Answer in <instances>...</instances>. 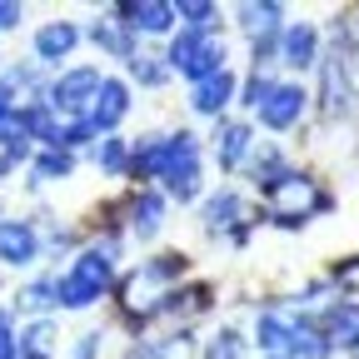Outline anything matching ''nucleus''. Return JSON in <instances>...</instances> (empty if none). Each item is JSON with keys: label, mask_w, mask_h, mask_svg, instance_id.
<instances>
[{"label": "nucleus", "mask_w": 359, "mask_h": 359, "mask_svg": "<svg viewBox=\"0 0 359 359\" xmlns=\"http://www.w3.org/2000/svg\"><path fill=\"white\" fill-rule=\"evenodd\" d=\"M100 65H70V70H60L50 85H45V105H50L60 120H85L90 115V105H95V95H100Z\"/></svg>", "instance_id": "f257e3e1"}, {"label": "nucleus", "mask_w": 359, "mask_h": 359, "mask_svg": "<svg viewBox=\"0 0 359 359\" xmlns=\"http://www.w3.org/2000/svg\"><path fill=\"white\" fill-rule=\"evenodd\" d=\"M304 110H309V90H304L299 80H280L275 95H269L255 115H259L264 130H294V125L304 120Z\"/></svg>", "instance_id": "f03ea898"}, {"label": "nucleus", "mask_w": 359, "mask_h": 359, "mask_svg": "<svg viewBox=\"0 0 359 359\" xmlns=\"http://www.w3.org/2000/svg\"><path fill=\"white\" fill-rule=\"evenodd\" d=\"M255 150V130L245 120H230V115H219L215 120V135H210V155L219 170H240Z\"/></svg>", "instance_id": "7ed1b4c3"}, {"label": "nucleus", "mask_w": 359, "mask_h": 359, "mask_svg": "<svg viewBox=\"0 0 359 359\" xmlns=\"http://www.w3.org/2000/svg\"><path fill=\"white\" fill-rule=\"evenodd\" d=\"M40 255H45V240L35 235L30 219H0V264L30 269Z\"/></svg>", "instance_id": "20e7f679"}, {"label": "nucleus", "mask_w": 359, "mask_h": 359, "mask_svg": "<svg viewBox=\"0 0 359 359\" xmlns=\"http://www.w3.org/2000/svg\"><path fill=\"white\" fill-rule=\"evenodd\" d=\"M320 110H325V120H339L354 110V85H349V70L339 65V55H320Z\"/></svg>", "instance_id": "39448f33"}, {"label": "nucleus", "mask_w": 359, "mask_h": 359, "mask_svg": "<svg viewBox=\"0 0 359 359\" xmlns=\"http://www.w3.org/2000/svg\"><path fill=\"white\" fill-rule=\"evenodd\" d=\"M130 115V85L125 80H115V75H105L100 80V95H95V105H90V130L95 135H115V125Z\"/></svg>", "instance_id": "423d86ee"}, {"label": "nucleus", "mask_w": 359, "mask_h": 359, "mask_svg": "<svg viewBox=\"0 0 359 359\" xmlns=\"http://www.w3.org/2000/svg\"><path fill=\"white\" fill-rule=\"evenodd\" d=\"M280 65H285V70L320 65V30H314L309 20H290V25L280 30Z\"/></svg>", "instance_id": "0eeeda50"}, {"label": "nucleus", "mask_w": 359, "mask_h": 359, "mask_svg": "<svg viewBox=\"0 0 359 359\" xmlns=\"http://www.w3.org/2000/svg\"><path fill=\"white\" fill-rule=\"evenodd\" d=\"M110 15L125 30H140V35H170L175 30V6H165V0H130V6H115Z\"/></svg>", "instance_id": "6e6552de"}, {"label": "nucleus", "mask_w": 359, "mask_h": 359, "mask_svg": "<svg viewBox=\"0 0 359 359\" xmlns=\"http://www.w3.org/2000/svg\"><path fill=\"white\" fill-rule=\"evenodd\" d=\"M235 90H240V80H235V70H230V65H224L219 75H210V80L190 85V110H195V115H210V120H219L224 110H230Z\"/></svg>", "instance_id": "1a4fd4ad"}, {"label": "nucleus", "mask_w": 359, "mask_h": 359, "mask_svg": "<svg viewBox=\"0 0 359 359\" xmlns=\"http://www.w3.org/2000/svg\"><path fill=\"white\" fill-rule=\"evenodd\" d=\"M314 325L325 330L330 349H359V304L354 299H334L330 309L314 314Z\"/></svg>", "instance_id": "9d476101"}, {"label": "nucleus", "mask_w": 359, "mask_h": 359, "mask_svg": "<svg viewBox=\"0 0 359 359\" xmlns=\"http://www.w3.org/2000/svg\"><path fill=\"white\" fill-rule=\"evenodd\" d=\"M255 349H259V359H294V330H290V314L264 309L259 320H255Z\"/></svg>", "instance_id": "9b49d317"}, {"label": "nucleus", "mask_w": 359, "mask_h": 359, "mask_svg": "<svg viewBox=\"0 0 359 359\" xmlns=\"http://www.w3.org/2000/svg\"><path fill=\"white\" fill-rule=\"evenodd\" d=\"M75 45H80V25L75 20H45L35 30V60L40 65H60V60H70Z\"/></svg>", "instance_id": "f8f14e48"}, {"label": "nucleus", "mask_w": 359, "mask_h": 359, "mask_svg": "<svg viewBox=\"0 0 359 359\" xmlns=\"http://www.w3.org/2000/svg\"><path fill=\"white\" fill-rule=\"evenodd\" d=\"M200 219H205V235H230V230H240L245 224V200H240V190H215L210 200H205V210H200Z\"/></svg>", "instance_id": "ddd939ff"}, {"label": "nucleus", "mask_w": 359, "mask_h": 359, "mask_svg": "<svg viewBox=\"0 0 359 359\" xmlns=\"http://www.w3.org/2000/svg\"><path fill=\"white\" fill-rule=\"evenodd\" d=\"M165 210H170V200L160 190H135V200H130V235L135 240H155L160 224H165Z\"/></svg>", "instance_id": "4468645a"}, {"label": "nucleus", "mask_w": 359, "mask_h": 359, "mask_svg": "<svg viewBox=\"0 0 359 359\" xmlns=\"http://www.w3.org/2000/svg\"><path fill=\"white\" fill-rule=\"evenodd\" d=\"M240 15V30L250 35V40H275L280 30H285V6H275V0H264V6H240L235 11Z\"/></svg>", "instance_id": "2eb2a0df"}, {"label": "nucleus", "mask_w": 359, "mask_h": 359, "mask_svg": "<svg viewBox=\"0 0 359 359\" xmlns=\"http://www.w3.org/2000/svg\"><path fill=\"white\" fill-rule=\"evenodd\" d=\"M90 40H95L105 55L125 60V65H130L135 55H140V45H135V30H125L120 20H95V25H90Z\"/></svg>", "instance_id": "dca6fc26"}, {"label": "nucleus", "mask_w": 359, "mask_h": 359, "mask_svg": "<svg viewBox=\"0 0 359 359\" xmlns=\"http://www.w3.org/2000/svg\"><path fill=\"white\" fill-rule=\"evenodd\" d=\"M55 339H60L55 320H30V325L15 334V344H20V359H55Z\"/></svg>", "instance_id": "f3484780"}, {"label": "nucleus", "mask_w": 359, "mask_h": 359, "mask_svg": "<svg viewBox=\"0 0 359 359\" xmlns=\"http://www.w3.org/2000/svg\"><path fill=\"white\" fill-rule=\"evenodd\" d=\"M290 330H294V359H330L334 354L330 339H325V330L314 325V314H294Z\"/></svg>", "instance_id": "a211bd4d"}, {"label": "nucleus", "mask_w": 359, "mask_h": 359, "mask_svg": "<svg viewBox=\"0 0 359 359\" xmlns=\"http://www.w3.org/2000/svg\"><path fill=\"white\" fill-rule=\"evenodd\" d=\"M224 60H230L224 40H219V35H205V40H200V50H195V65L185 70V80H190V85H200V80L219 75V70H224Z\"/></svg>", "instance_id": "6ab92c4d"}, {"label": "nucleus", "mask_w": 359, "mask_h": 359, "mask_svg": "<svg viewBox=\"0 0 359 359\" xmlns=\"http://www.w3.org/2000/svg\"><path fill=\"white\" fill-rule=\"evenodd\" d=\"M160 185H165V190H160L165 200H180V205H190V200L200 195V160H185V165H175V170L160 180Z\"/></svg>", "instance_id": "aec40b11"}, {"label": "nucleus", "mask_w": 359, "mask_h": 359, "mask_svg": "<svg viewBox=\"0 0 359 359\" xmlns=\"http://www.w3.org/2000/svg\"><path fill=\"white\" fill-rule=\"evenodd\" d=\"M90 160L100 165V175H130V140H120V135H105V140L90 145Z\"/></svg>", "instance_id": "412c9836"}, {"label": "nucleus", "mask_w": 359, "mask_h": 359, "mask_svg": "<svg viewBox=\"0 0 359 359\" xmlns=\"http://www.w3.org/2000/svg\"><path fill=\"white\" fill-rule=\"evenodd\" d=\"M70 175H75V155H65V150H40L30 160V180H35V185H55V180H70Z\"/></svg>", "instance_id": "4be33fe9"}, {"label": "nucleus", "mask_w": 359, "mask_h": 359, "mask_svg": "<svg viewBox=\"0 0 359 359\" xmlns=\"http://www.w3.org/2000/svg\"><path fill=\"white\" fill-rule=\"evenodd\" d=\"M185 269H190V259L170 250V255H155V259H145V264H140V275H145L155 290H170L175 280H185Z\"/></svg>", "instance_id": "5701e85b"}, {"label": "nucleus", "mask_w": 359, "mask_h": 359, "mask_svg": "<svg viewBox=\"0 0 359 359\" xmlns=\"http://www.w3.org/2000/svg\"><path fill=\"white\" fill-rule=\"evenodd\" d=\"M100 299H105V294L90 290L85 280H75L70 269H65V275H55V304H60V309H90V304H100Z\"/></svg>", "instance_id": "b1692460"}, {"label": "nucleus", "mask_w": 359, "mask_h": 359, "mask_svg": "<svg viewBox=\"0 0 359 359\" xmlns=\"http://www.w3.org/2000/svg\"><path fill=\"white\" fill-rule=\"evenodd\" d=\"M175 20H185V30H195V35H215L219 6H210V0H180V6H175Z\"/></svg>", "instance_id": "393cba45"}, {"label": "nucleus", "mask_w": 359, "mask_h": 359, "mask_svg": "<svg viewBox=\"0 0 359 359\" xmlns=\"http://www.w3.org/2000/svg\"><path fill=\"white\" fill-rule=\"evenodd\" d=\"M15 309L35 314V320H45V309H55V280H30L20 294H15Z\"/></svg>", "instance_id": "a878e982"}, {"label": "nucleus", "mask_w": 359, "mask_h": 359, "mask_svg": "<svg viewBox=\"0 0 359 359\" xmlns=\"http://www.w3.org/2000/svg\"><path fill=\"white\" fill-rule=\"evenodd\" d=\"M275 85H280V80L269 75V70H250V75H245V85L235 90V100H240L245 110H259L269 95H275Z\"/></svg>", "instance_id": "bb28decb"}, {"label": "nucleus", "mask_w": 359, "mask_h": 359, "mask_svg": "<svg viewBox=\"0 0 359 359\" xmlns=\"http://www.w3.org/2000/svg\"><path fill=\"white\" fill-rule=\"evenodd\" d=\"M130 80H140L145 90H160V85L170 80V65H165L160 55H135V60H130Z\"/></svg>", "instance_id": "cd10ccee"}, {"label": "nucleus", "mask_w": 359, "mask_h": 359, "mask_svg": "<svg viewBox=\"0 0 359 359\" xmlns=\"http://www.w3.org/2000/svg\"><path fill=\"white\" fill-rule=\"evenodd\" d=\"M240 354H245V339L235 330H215L200 349V359H240Z\"/></svg>", "instance_id": "c85d7f7f"}, {"label": "nucleus", "mask_w": 359, "mask_h": 359, "mask_svg": "<svg viewBox=\"0 0 359 359\" xmlns=\"http://www.w3.org/2000/svg\"><path fill=\"white\" fill-rule=\"evenodd\" d=\"M100 344H105V334H100V330H85V334L75 339V354H70V359H95V354H100Z\"/></svg>", "instance_id": "c756f323"}, {"label": "nucleus", "mask_w": 359, "mask_h": 359, "mask_svg": "<svg viewBox=\"0 0 359 359\" xmlns=\"http://www.w3.org/2000/svg\"><path fill=\"white\" fill-rule=\"evenodd\" d=\"M0 359H20V344H15V330H11V314L0 320Z\"/></svg>", "instance_id": "7c9ffc66"}, {"label": "nucleus", "mask_w": 359, "mask_h": 359, "mask_svg": "<svg viewBox=\"0 0 359 359\" xmlns=\"http://www.w3.org/2000/svg\"><path fill=\"white\" fill-rule=\"evenodd\" d=\"M20 20H25V11H20V6H11V0H0V30H15Z\"/></svg>", "instance_id": "2f4dec72"}, {"label": "nucleus", "mask_w": 359, "mask_h": 359, "mask_svg": "<svg viewBox=\"0 0 359 359\" xmlns=\"http://www.w3.org/2000/svg\"><path fill=\"white\" fill-rule=\"evenodd\" d=\"M11 115H15V90H11V85H0V125H6Z\"/></svg>", "instance_id": "473e14b6"}, {"label": "nucleus", "mask_w": 359, "mask_h": 359, "mask_svg": "<svg viewBox=\"0 0 359 359\" xmlns=\"http://www.w3.org/2000/svg\"><path fill=\"white\" fill-rule=\"evenodd\" d=\"M11 170H15V160H11V155H0V185H6V175H11Z\"/></svg>", "instance_id": "72a5a7b5"}, {"label": "nucleus", "mask_w": 359, "mask_h": 359, "mask_svg": "<svg viewBox=\"0 0 359 359\" xmlns=\"http://www.w3.org/2000/svg\"><path fill=\"white\" fill-rule=\"evenodd\" d=\"M6 314H11V309H0V320H6Z\"/></svg>", "instance_id": "f704fd0d"}]
</instances>
